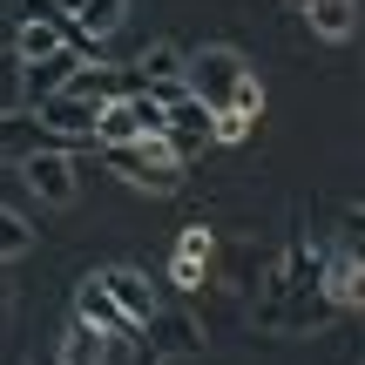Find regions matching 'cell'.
<instances>
[{
  "label": "cell",
  "instance_id": "1",
  "mask_svg": "<svg viewBox=\"0 0 365 365\" xmlns=\"http://www.w3.org/2000/svg\"><path fill=\"white\" fill-rule=\"evenodd\" d=\"M244 75H250V61H244L237 48H223V41L182 54V95H190V102H203L210 115L237 95V81H244Z\"/></svg>",
  "mask_w": 365,
  "mask_h": 365
},
{
  "label": "cell",
  "instance_id": "2",
  "mask_svg": "<svg viewBox=\"0 0 365 365\" xmlns=\"http://www.w3.org/2000/svg\"><path fill=\"white\" fill-rule=\"evenodd\" d=\"M102 163L129 182V190H143V196H176V190H182V163L163 149V135H143V143H122V149H102Z\"/></svg>",
  "mask_w": 365,
  "mask_h": 365
},
{
  "label": "cell",
  "instance_id": "3",
  "mask_svg": "<svg viewBox=\"0 0 365 365\" xmlns=\"http://www.w3.org/2000/svg\"><path fill=\"white\" fill-rule=\"evenodd\" d=\"M135 345L156 352V359H196L210 345V331H203V318H196L190 304H156V318L135 331Z\"/></svg>",
  "mask_w": 365,
  "mask_h": 365
},
{
  "label": "cell",
  "instance_id": "4",
  "mask_svg": "<svg viewBox=\"0 0 365 365\" xmlns=\"http://www.w3.org/2000/svg\"><path fill=\"white\" fill-rule=\"evenodd\" d=\"M21 182H27V196H41L48 210H68L81 196L75 149H34V156H21Z\"/></svg>",
  "mask_w": 365,
  "mask_h": 365
},
{
  "label": "cell",
  "instance_id": "5",
  "mask_svg": "<svg viewBox=\"0 0 365 365\" xmlns=\"http://www.w3.org/2000/svg\"><path fill=\"white\" fill-rule=\"evenodd\" d=\"M163 149H170L182 170H190L196 156H210V149H217V122H210V108L190 102V95L170 102V115H163Z\"/></svg>",
  "mask_w": 365,
  "mask_h": 365
},
{
  "label": "cell",
  "instance_id": "6",
  "mask_svg": "<svg viewBox=\"0 0 365 365\" xmlns=\"http://www.w3.org/2000/svg\"><path fill=\"white\" fill-rule=\"evenodd\" d=\"M210 277H217V237H210V223H182L176 250H170V284L176 291H210Z\"/></svg>",
  "mask_w": 365,
  "mask_h": 365
},
{
  "label": "cell",
  "instance_id": "7",
  "mask_svg": "<svg viewBox=\"0 0 365 365\" xmlns=\"http://www.w3.org/2000/svg\"><path fill=\"white\" fill-rule=\"evenodd\" d=\"M95 277H102V291L115 298V312L129 318L135 331H143L149 318H156V304H163V298H156V284H149V277L135 271V264H108V271H95Z\"/></svg>",
  "mask_w": 365,
  "mask_h": 365
},
{
  "label": "cell",
  "instance_id": "8",
  "mask_svg": "<svg viewBox=\"0 0 365 365\" xmlns=\"http://www.w3.org/2000/svg\"><path fill=\"white\" fill-rule=\"evenodd\" d=\"M75 325L102 331L108 345H135V325L115 312V298L102 291V277H81V284H75Z\"/></svg>",
  "mask_w": 365,
  "mask_h": 365
},
{
  "label": "cell",
  "instance_id": "9",
  "mask_svg": "<svg viewBox=\"0 0 365 365\" xmlns=\"http://www.w3.org/2000/svg\"><path fill=\"white\" fill-rule=\"evenodd\" d=\"M129 88H135V75H129V68H108V61H75V75L61 81V95H68V102H88V108L122 102Z\"/></svg>",
  "mask_w": 365,
  "mask_h": 365
},
{
  "label": "cell",
  "instance_id": "10",
  "mask_svg": "<svg viewBox=\"0 0 365 365\" xmlns=\"http://www.w3.org/2000/svg\"><path fill=\"white\" fill-rule=\"evenodd\" d=\"M257 115H264V81H257V75H244V81H237V95H230V102L217 108V115H210V122H217V143H223V149L250 143Z\"/></svg>",
  "mask_w": 365,
  "mask_h": 365
},
{
  "label": "cell",
  "instance_id": "11",
  "mask_svg": "<svg viewBox=\"0 0 365 365\" xmlns=\"http://www.w3.org/2000/svg\"><path fill=\"white\" fill-rule=\"evenodd\" d=\"M318 291H325L339 312H359V304H365V250H325Z\"/></svg>",
  "mask_w": 365,
  "mask_h": 365
},
{
  "label": "cell",
  "instance_id": "12",
  "mask_svg": "<svg viewBox=\"0 0 365 365\" xmlns=\"http://www.w3.org/2000/svg\"><path fill=\"white\" fill-rule=\"evenodd\" d=\"M75 61H81V54H68V48L48 54V61H21V108H27V115H34L48 95H61V81L75 75Z\"/></svg>",
  "mask_w": 365,
  "mask_h": 365
},
{
  "label": "cell",
  "instance_id": "13",
  "mask_svg": "<svg viewBox=\"0 0 365 365\" xmlns=\"http://www.w3.org/2000/svg\"><path fill=\"white\" fill-rule=\"evenodd\" d=\"M61 54V14H27L14 27V61H48Z\"/></svg>",
  "mask_w": 365,
  "mask_h": 365
},
{
  "label": "cell",
  "instance_id": "14",
  "mask_svg": "<svg viewBox=\"0 0 365 365\" xmlns=\"http://www.w3.org/2000/svg\"><path fill=\"white\" fill-rule=\"evenodd\" d=\"M34 149H54L48 143V129H41L34 115H27V108H14V115H0V156H34Z\"/></svg>",
  "mask_w": 365,
  "mask_h": 365
},
{
  "label": "cell",
  "instance_id": "15",
  "mask_svg": "<svg viewBox=\"0 0 365 365\" xmlns=\"http://www.w3.org/2000/svg\"><path fill=\"white\" fill-rule=\"evenodd\" d=\"M54 365H108V339H102V331H88V325H75V318H68L61 345H54Z\"/></svg>",
  "mask_w": 365,
  "mask_h": 365
},
{
  "label": "cell",
  "instance_id": "16",
  "mask_svg": "<svg viewBox=\"0 0 365 365\" xmlns=\"http://www.w3.org/2000/svg\"><path fill=\"white\" fill-rule=\"evenodd\" d=\"M68 21H75V27H81V34H88V41H95V48H102V41H108V34H115V27H122V21H129V0H81V7H75V14H68Z\"/></svg>",
  "mask_w": 365,
  "mask_h": 365
},
{
  "label": "cell",
  "instance_id": "17",
  "mask_svg": "<svg viewBox=\"0 0 365 365\" xmlns=\"http://www.w3.org/2000/svg\"><path fill=\"white\" fill-rule=\"evenodd\" d=\"M304 27H312L318 41H352V27H359V0H318V7L304 14Z\"/></svg>",
  "mask_w": 365,
  "mask_h": 365
},
{
  "label": "cell",
  "instance_id": "18",
  "mask_svg": "<svg viewBox=\"0 0 365 365\" xmlns=\"http://www.w3.org/2000/svg\"><path fill=\"white\" fill-rule=\"evenodd\" d=\"M27 250H34V223H27L21 210H7V203H0V264L27 257Z\"/></svg>",
  "mask_w": 365,
  "mask_h": 365
},
{
  "label": "cell",
  "instance_id": "19",
  "mask_svg": "<svg viewBox=\"0 0 365 365\" xmlns=\"http://www.w3.org/2000/svg\"><path fill=\"white\" fill-rule=\"evenodd\" d=\"M21 108V61H14V48L0 54V115H14Z\"/></svg>",
  "mask_w": 365,
  "mask_h": 365
},
{
  "label": "cell",
  "instance_id": "20",
  "mask_svg": "<svg viewBox=\"0 0 365 365\" xmlns=\"http://www.w3.org/2000/svg\"><path fill=\"white\" fill-rule=\"evenodd\" d=\"M14 312V264H0V318Z\"/></svg>",
  "mask_w": 365,
  "mask_h": 365
},
{
  "label": "cell",
  "instance_id": "21",
  "mask_svg": "<svg viewBox=\"0 0 365 365\" xmlns=\"http://www.w3.org/2000/svg\"><path fill=\"white\" fill-rule=\"evenodd\" d=\"M135 365H163V359H156V352H143V345H135Z\"/></svg>",
  "mask_w": 365,
  "mask_h": 365
},
{
  "label": "cell",
  "instance_id": "22",
  "mask_svg": "<svg viewBox=\"0 0 365 365\" xmlns=\"http://www.w3.org/2000/svg\"><path fill=\"white\" fill-rule=\"evenodd\" d=\"M284 7H298V14H312V7H318V0H284Z\"/></svg>",
  "mask_w": 365,
  "mask_h": 365
},
{
  "label": "cell",
  "instance_id": "23",
  "mask_svg": "<svg viewBox=\"0 0 365 365\" xmlns=\"http://www.w3.org/2000/svg\"><path fill=\"white\" fill-rule=\"evenodd\" d=\"M34 365H54V359H34Z\"/></svg>",
  "mask_w": 365,
  "mask_h": 365
}]
</instances>
